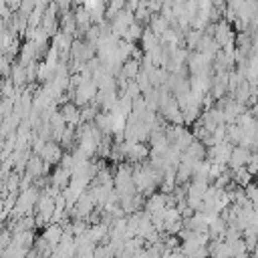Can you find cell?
I'll return each instance as SVG.
<instances>
[{
    "label": "cell",
    "instance_id": "cell-1",
    "mask_svg": "<svg viewBox=\"0 0 258 258\" xmlns=\"http://www.w3.org/2000/svg\"><path fill=\"white\" fill-rule=\"evenodd\" d=\"M234 28L232 24L226 20V18H220L216 22V30H214V40L220 44V48H226V46H232L234 42Z\"/></svg>",
    "mask_w": 258,
    "mask_h": 258
},
{
    "label": "cell",
    "instance_id": "cell-2",
    "mask_svg": "<svg viewBox=\"0 0 258 258\" xmlns=\"http://www.w3.org/2000/svg\"><path fill=\"white\" fill-rule=\"evenodd\" d=\"M171 26V22L161 14V12H157V14H151V18H149V28L161 38L163 34H165V30Z\"/></svg>",
    "mask_w": 258,
    "mask_h": 258
},
{
    "label": "cell",
    "instance_id": "cell-3",
    "mask_svg": "<svg viewBox=\"0 0 258 258\" xmlns=\"http://www.w3.org/2000/svg\"><path fill=\"white\" fill-rule=\"evenodd\" d=\"M139 40H141V44H143V50H145V52H151L155 46H159V36H157L151 28H145Z\"/></svg>",
    "mask_w": 258,
    "mask_h": 258
},
{
    "label": "cell",
    "instance_id": "cell-4",
    "mask_svg": "<svg viewBox=\"0 0 258 258\" xmlns=\"http://www.w3.org/2000/svg\"><path fill=\"white\" fill-rule=\"evenodd\" d=\"M137 73H139V62H137L135 58L125 60V64H123V75H125V77H135Z\"/></svg>",
    "mask_w": 258,
    "mask_h": 258
},
{
    "label": "cell",
    "instance_id": "cell-5",
    "mask_svg": "<svg viewBox=\"0 0 258 258\" xmlns=\"http://www.w3.org/2000/svg\"><path fill=\"white\" fill-rule=\"evenodd\" d=\"M58 155H60V151H58V149H56V145H52V143H48V145L42 149V157H44V159H48V161L58 159Z\"/></svg>",
    "mask_w": 258,
    "mask_h": 258
}]
</instances>
